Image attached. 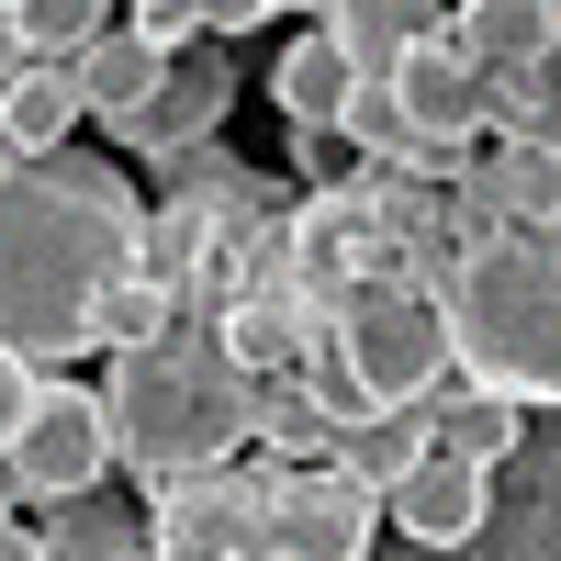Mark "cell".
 Here are the masks:
<instances>
[{"label":"cell","instance_id":"obj_4","mask_svg":"<svg viewBox=\"0 0 561 561\" xmlns=\"http://www.w3.org/2000/svg\"><path fill=\"white\" fill-rule=\"evenodd\" d=\"M325 337H337V359L359 370L370 404H438L449 393V314H438L427 280H393V270L337 280Z\"/></svg>","mask_w":561,"mask_h":561},{"label":"cell","instance_id":"obj_19","mask_svg":"<svg viewBox=\"0 0 561 561\" xmlns=\"http://www.w3.org/2000/svg\"><path fill=\"white\" fill-rule=\"evenodd\" d=\"M337 135H348L359 158H393V169H404V102H393V79H382V68H359V79H348Z\"/></svg>","mask_w":561,"mask_h":561},{"label":"cell","instance_id":"obj_14","mask_svg":"<svg viewBox=\"0 0 561 561\" xmlns=\"http://www.w3.org/2000/svg\"><path fill=\"white\" fill-rule=\"evenodd\" d=\"M438 12H449V0H325V34H337L348 68H393L404 45L438 34Z\"/></svg>","mask_w":561,"mask_h":561},{"label":"cell","instance_id":"obj_26","mask_svg":"<svg viewBox=\"0 0 561 561\" xmlns=\"http://www.w3.org/2000/svg\"><path fill=\"white\" fill-rule=\"evenodd\" d=\"M0 517H12V460H0Z\"/></svg>","mask_w":561,"mask_h":561},{"label":"cell","instance_id":"obj_1","mask_svg":"<svg viewBox=\"0 0 561 561\" xmlns=\"http://www.w3.org/2000/svg\"><path fill=\"white\" fill-rule=\"evenodd\" d=\"M135 237H147V203L135 180L102 158H12L0 180V337L23 359H79L90 348V293L113 270H135Z\"/></svg>","mask_w":561,"mask_h":561},{"label":"cell","instance_id":"obj_29","mask_svg":"<svg viewBox=\"0 0 561 561\" xmlns=\"http://www.w3.org/2000/svg\"><path fill=\"white\" fill-rule=\"evenodd\" d=\"M550 12H561V0H550Z\"/></svg>","mask_w":561,"mask_h":561},{"label":"cell","instance_id":"obj_6","mask_svg":"<svg viewBox=\"0 0 561 561\" xmlns=\"http://www.w3.org/2000/svg\"><path fill=\"white\" fill-rule=\"evenodd\" d=\"M0 460H12V494H34V505L102 483L113 472V415H102V393H79L68 370H45L34 404H23V427L0 438Z\"/></svg>","mask_w":561,"mask_h":561},{"label":"cell","instance_id":"obj_15","mask_svg":"<svg viewBox=\"0 0 561 561\" xmlns=\"http://www.w3.org/2000/svg\"><path fill=\"white\" fill-rule=\"evenodd\" d=\"M348 79H359V68L337 57V34L314 23V34L293 45V57L270 68V102H280V124H337V102H348Z\"/></svg>","mask_w":561,"mask_h":561},{"label":"cell","instance_id":"obj_3","mask_svg":"<svg viewBox=\"0 0 561 561\" xmlns=\"http://www.w3.org/2000/svg\"><path fill=\"white\" fill-rule=\"evenodd\" d=\"M449 370L517 404H561V248L528 225H483V248L449 270Z\"/></svg>","mask_w":561,"mask_h":561},{"label":"cell","instance_id":"obj_22","mask_svg":"<svg viewBox=\"0 0 561 561\" xmlns=\"http://www.w3.org/2000/svg\"><path fill=\"white\" fill-rule=\"evenodd\" d=\"M34 382H45V359H23L12 337H0V438L23 427V404H34Z\"/></svg>","mask_w":561,"mask_h":561},{"label":"cell","instance_id":"obj_7","mask_svg":"<svg viewBox=\"0 0 561 561\" xmlns=\"http://www.w3.org/2000/svg\"><path fill=\"white\" fill-rule=\"evenodd\" d=\"M370 539H382V494L348 460H304L259 494V550H280V561H359Z\"/></svg>","mask_w":561,"mask_h":561},{"label":"cell","instance_id":"obj_18","mask_svg":"<svg viewBox=\"0 0 561 561\" xmlns=\"http://www.w3.org/2000/svg\"><path fill=\"white\" fill-rule=\"evenodd\" d=\"M517 427H528V404H517V393H483V382H472V393L449 404V427H427V438H438V449H460V460H483V472H494V460L517 449Z\"/></svg>","mask_w":561,"mask_h":561},{"label":"cell","instance_id":"obj_2","mask_svg":"<svg viewBox=\"0 0 561 561\" xmlns=\"http://www.w3.org/2000/svg\"><path fill=\"white\" fill-rule=\"evenodd\" d=\"M102 415H113V460L135 483H180L225 460L248 438V370L225 337H192V325H158V337L113 348V382H102Z\"/></svg>","mask_w":561,"mask_h":561},{"label":"cell","instance_id":"obj_16","mask_svg":"<svg viewBox=\"0 0 561 561\" xmlns=\"http://www.w3.org/2000/svg\"><path fill=\"white\" fill-rule=\"evenodd\" d=\"M158 325H180V293L158 270H113L102 293H90V348H135V337H158Z\"/></svg>","mask_w":561,"mask_h":561},{"label":"cell","instance_id":"obj_30","mask_svg":"<svg viewBox=\"0 0 561 561\" xmlns=\"http://www.w3.org/2000/svg\"><path fill=\"white\" fill-rule=\"evenodd\" d=\"M550 135H561V124H550Z\"/></svg>","mask_w":561,"mask_h":561},{"label":"cell","instance_id":"obj_11","mask_svg":"<svg viewBox=\"0 0 561 561\" xmlns=\"http://www.w3.org/2000/svg\"><path fill=\"white\" fill-rule=\"evenodd\" d=\"M460 180H472V225H528V237L561 225V135L505 124V158H460Z\"/></svg>","mask_w":561,"mask_h":561},{"label":"cell","instance_id":"obj_10","mask_svg":"<svg viewBox=\"0 0 561 561\" xmlns=\"http://www.w3.org/2000/svg\"><path fill=\"white\" fill-rule=\"evenodd\" d=\"M483 517H494L483 460H460V449H438V438L382 483V528H404L415 550H460V539H483Z\"/></svg>","mask_w":561,"mask_h":561},{"label":"cell","instance_id":"obj_21","mask_svg":"<svg viewBox=\"0 0 561 561\" xmlns=\"http://www.w3.org/2000/svg\"><path fill=\"white\" fill-rule=\"evenodd\" d=\"M293 135H304V147H293V158H304V180H348V169H359V147H348L337 124H293Z\"/></svg>","mask_w":561,"mask_h":561},{"label":"cell","instance_id":"obj_25","mask_svg":"<svg viewBox=\"0 0 561 561\" xmlns=\"http://www.w3.org/2000/svg\"><path fill=\"white\" fill-rule=\"evenodd\" d=\"M539 79H561V23H550V45H539Z\"/></svg>","mask_w":561,"mask_h":561},{"label":"cell","instance_id":"obj_17","mask_svg":"<svg viewBox=\"0 0 561 561\" xmlns=\"http://www.w3.org/2000/svg\"><path fill=\"white\" fill-rule=\"evenodd\" d=\"M34 539H45V561H68V550H147V517H124L102 483H79V494H57V517Z\"/></svg>","mask_w":561,"mask_h":561},{"label":"cell","instance_id":"obj_27","mask_svg":"<svg viewBox=\"0 0 561 561\" xmlns=\"http://www.w3.org/2000/svg\"><path fill=\"white\" fill-rule=\"evenodd\" d=\"M0 180H12V147H0Z\"/></svg>","mask_w":561,"mask_h":561},{"label":"cell","instance_id":"obj_8","mask_svg":"<svg viewBox=\"0 0 561 561\" xmlns=\"http://www.w3.org/2000/svg\"><path fill=\"white\" fill-rule=\"evenodd\" d=\"M259 472H237V460H203V472H180L147 494V550L158 561H248L259 550Z\"/></svg>","mask_w":561,"mask_h":561},{"label":"cell","instance_id":"obj_13","mask_svg":"<svg viewBox=\"0 0 561 561\" xmlns=\"http://www.w3.org/2000/svg\"><path fill=\"white\" fill-rule=\"evenodd\" d=\"M68 68H79V102H90V124H113V113H135V102L158 90V68H169V57H158V34L135 23V12H113L90 45H68Z\"/></svg>","mask_w":561,"mask_h":561},{"label":"cell","instance_id":"obj_5","mask_svg":"<svg viewBox=\"0 0 561 561\" xmlns=\"http://www.w3.org/2000/svg\"><path fill=\"white\" fill-rule=\"evenodd\" d=\"M382 79H393V102H404V169H460V158L483 147V124H494V68H472L449 34L404 45Z\"/></svg>","mask_w":561,"mask_h":561},{"label":"cell","instance_id":"obj_23","mask_svg":"<svg viewBox=\"0 0 561 561\" xmlns=\"http://www.w3.org/2000/svg\"><path fill=\"white\" fill-rule=\"evenodd\" d=\"M192 12H203V34H214V45H237V34H259V23L280 12V0H192Z\"/></svg>","mask_w":561,"mask_h":561},{"label":"cell","instance_id":"obj_20","mask_svg":"<svg viewBox=\"0 0 561 561\" xmlns=\"http://www.w3.org/2000/svg\"><path fill=\"white\" fill-rule=\"evenodd\" d=\"M124 12V0H12V23H23V57H68V45H90Z\"/></svg>","mask_w":561,"mask_h":561},{"label":"cell","instance_id":"obj_24","mask_svg":"<svg viewBox=\"0 0 561 561\" xmlns=\"http://www.w3.org/2000/svg\"><path fill=\"white\" fill-rule=\"evenodd\" d=\"M23 68V23H12V0H0V79Z\"/></svg>","mask_w":561,"mask_h":561},{"label":"cell","instance_id":"obj_12","mask_svg":"<svg viewBox=\"0 0 561 561\" xmlns=\"http://www.w3.org/2000/svg\"><path fill=\"white\" fill-rule=\"evenodd\" d=\"M79 124H90V102H79L68 57H23L12 79H0V147H12V158H57Z\"/></svg>","mask_w":561,"mask_h":561},{"label":"cell","instance_id":"obj_28","mask_svg":"<svg viewBox=\"0 0 561 561\" xmlns=\"http://www.w3.org/2000/svg\"><path fill=\"white\" fill-rule=\"evenodd\" d=\"M550 248H561V225H550Z\"/></svg>","mask_w":561,"mask_h":561},{"label":"cell","instance_id":"obj_9","mask_svg":"<svg viewBox=\"0 0 561 561\" xmlns=\"http://www.w3.org/2000/svg\"><path fill=\"white\" fill-rule=\"evenodd\" d=\"M225 102H237V68L214 57V34H192V45H180V57L158 68V90H147V102H135V113H113V147L169 169V158H192L203 135L225 124Z\"/></svg>","mask_w":561,"mask_h":561}]
</instances>
